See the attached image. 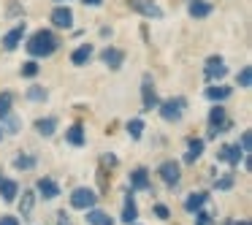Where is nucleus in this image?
Instances as JSON below:
<instances>
[{"label": "nucleus", "mask_w": 252, "mask_h": 225, "mask_svg": "<svg viewBox=\"0 0 252 225\" xmlns=\"http://www.w3.org/2000/svg\"><path fill=\"white\" fill-rule=\"evenodd\" d=\"M25 46H28V52L33 57H49V55H55V52L60 49V38H57L52 30H35Z\"/></svg>", "instance_id": "f257e3e1"}, {"label": "nucleus", "mask_w": 252, "mask_h": 225, "mask_svg": "<svg viewBox=\"0 0 252 225\" xmlns=\"http://www.w3.org/2000/svg\"><path fill=\"white\" fill-rule=\"evenodd\" d=\"M230 128H233V122H230L228 111L217 103L212 111H209V138H214L217 133H228Z\"/></svg>", "instance_id": "f03ea898"}, {"label": "nucleus", "mask_w": 252, "mask_h": 225, "mask_svg": "<svg viewBox=\"0 0 252 225\" xmlns=\"http://www.w3.org/2000/svg\"><path fill=\"white\" fill-rule=\"evenodd\" d=\"M185 109H187L185 98H168V100H163V103H158V111L165 122H179L182 114H185Z\"/></svg>", "instance_id": "7ed1b4c3"}, {"label": "nucleus", "mask_w": 252, "mask_h": 225, "mask_svg": "<svg viewBox=\"0 0 252 225\" xmlns=\"http://www.w3.org/2000/svg\"><path fill=\"white\" fill-rule=\"evenodd\" d=\"M95 203H98V193H95L93 187H76V190L71 193V206L73 209L87 212V209L95 206Z\"/></svg>", "instance_id": "20e7f679"}, {"label": "nucleus", "mask_w": 252, "mask_h": 225, "mask_svg": "<svg viewBox=\"0 0 252 225\" xmlns=\"http://www.w3.org/2000/svg\"><path fill=\"white\" fill-rule=\"evenodd\" d=\"M158 90H155V82H152V76L149 73H144V79H141V106H144V111H152V109H158Z\"/></svg>", "instance_id": "39448f33"}, {"label": "nucleus", "mask_w": 252, "mask_h": 225, "mask_svg": "<svg viewBox=\"0 0 252 225\" xmlns=\"http://www.w3.org/2000/svg\"><path fill=\"white\" fill-rule=\"evenodd\" d=\"M127 6L147 19H163V8H160L155 0H127Z\"/></svg>", "instance_id": "423d86ee"}, {"label": "nucleus", "mask_w": 252, "mask_h": 225, "mask_svg": "<svg viewBox=\"0 0 252 225\" xmlns=\"http://www.w3.org/2000/svg\"><path fill=\"white\" fill-rule=\"evenodd\" d=\"M158 174H160V179H163L168 187H176V185H179V179H182V168H179L176 160H163L160 168H158Z\"/></svg>", "instance_id": "0eeeda50"}, {"label": "nucleus", "mask_w": 252, "mask_h": 225, "mask_svg": "<svg viewBox=\"0 0 252 225\" xmlns=\"http://www.w3.org/2000/svg\"><path fill=\"white\" fill-rule=\"evenodd\" d=\"M203 73H206L209 82H220V79H225V73H228V65H225V60H222L220 55H217V57H209Z\"/></svg>", "instance_id": "6e6552de"}, {"label": "nucleus", "mask_w": 252, "mask_h": 225, "mask_svg": "<svg viewBox=\"0 0 252 225\" xmlns=\"http://www.w3.org/2000/svg\"><path fill=\"white\" fill-rule=\"evenodd\" d=\"M100 60H103V65H109L111 71H120L122 63H125V52L117 49V46H106V49L100 52Z\"/></svg>", "instance_id": "1a4fd4ad"}, {"label": "nucleus", "mask_w": 252, "mask_h": 225, "mask_svg": "<svg viewBox=\"0 0 252 225\" xmlns=\"http://www.w3.org/2000/svg\"><path fill=\"white\" fill-rule=\"evenodd\" d=\"M244 158V152H241L236 144H225V147H220V152H217V160L220 163H228V165H239V160Z\"/></svg>", "instance_id": "9d476101"}, {"label": "nucleus", "mask_w": 252, "mask_h": 225, "mask_svg": "<svg viewBox=\"0 0 252 225\" xmlns=\"http://www.w3.org/2000/svg\"><path fill=\"white\" fill-rule=\"evenodd\" d=\"M52 25H55V28H60V30L73 28V11L68 6H57L55 11H52Z\"/></svg>", "instance_id": "9b49d317"}, {"label": "nucleus", "mask_w": 252, "mask_h": 225, "mask_svg": "<svg viewBox=\"0 0 252 225\" xmlns=\"http://www.w3.org/2000/svg\"><path fill=\"white\" fill-rule=\"evenodd\" d=\"M22 38H25V22L17 25L14 30H8V33L3 35V49H6V52H14L19 44H22Z\"/></svg>", "instance_id": "f8f14e48"}, {"label": "nucleus", "mask_w": 252, "mask_h": 225, "mask_svg": "<svg viewBox=\"0 0 252 225\" xmlns=\"http://www.w3.org/2000/svg\"><path fill=\"white\" fill-rule=\"evenodd\" d=\"M136 217H138V206H136V198L130 195V193H127L125 195V203H122V223L125 225H133L136 223Z\"/></svg>", "instance_id": "ddd939ff"}, {"label": "nucleus", "mask_w": 252, "mask_h": 225, "mask_svg": "<svg viewBox=\"0 0 252 225\" xmlns=\"http://www.w3.org/2000/svg\"><path fill=\"white\" fill-rule=\"evenodd\" d=\"M93 55H95L93 44H82L79 49H73V52H71V63H73V65L82 68V65H87V63L93 60Z\"/></svg>", "instance_id": "4468645a"}, {"label": "nucleus", "mask_w": 252, "mask_h": 225, "mask_svg": "<svg viewBox=\"0 0 252 225\" xmlns=\"http://www.w3.org/2000/svg\"><path fill=\"white\" fill-rule=\"evenodd\" d=\"M35 190L41 193V195L46 198V201H52V198L60 195V185H57L55 179H49V176H44V179H38V185H35Z\"/></svg>", "instance_id": "2eb2a0df"}, {"label": "nucleus", "mask_w": 252, "mask_h": 225, "mask_svg": "<svg viewBox=\"0 0 252 225\" xmlns=\"http://www.w3.org/2000/svg\"><path fill=\"white\" fill-rule=\"evenodd\" d=\"M149 171L147 168H133L130 171V190H149Z\"/></svg>", "instance_id": "dca6fc26"}, {"label": "nucleus", "mask_w": 252, "mask_h": 225, "mask_svg": "<svg viewBox=\"0 0 252 225\" xmlns=\"http://www.w3.org/2000/svg\"><path fill=\"white\" fill-rule=\"evenodd\" d=\"M203 155V138H187V152H185V163H195Z\"/></svg>", "instance_id": "f3484780"}, {"label": "nucleus", "mask_w": 252, "mask_h": 225, "mask_svg": "<svg viewBox=\"0 0 252 225\" xmlns=\"http://www.w3.org/2000/svg\"><path fill=\"white\" fill-rule=\"evenodd\" d=\"M187 14H190L192 19H203V17H209V14H212V3H206V0H190Z\"/></svg>", "instance_id": "a211bd4d"}, {"label": "nucleus", "mask_w": 252, "mask_h": 225, "mask_svg": "<svg viewBox=\"0 0 252 225\" xmlns=\"http://www.w3.org/2000/svg\"><path fill=\"white\" fill-rule=\"evenodd\" d=\"M209 201V193L198 190V193H190V195L185 198V209L187 212H198V209H203V203Z\"/></svg>", "instance_id": "6ab92c4d"}, {"label": "nucleus", "mask_w": 252, "mask_h": 225, "mask_svg": "<svg viewBox=\"0 0 252 225\" xmlns=\"http://www.w3.org/2000/svg\"><path fill=\"white\" fill-rule=\"evenodd\" d=\"M19 195V185L14 179H0V198L6 203H11L14 198Z\"/></svg>", "instance_id": "aec40b11"}, {"label": "nucleus", "mask_w": 252, "mask_h": 225, "mask_svg": "<svg viewBox=\"0 0 252 225\" xmlns=\"http://www.w3.org/2000/svg\"><path fill=\"white\" fill-rule=\"evenodd\" d=\"M35 130H38L44 138L55 136V130H57V117H41V120H35Z\"/></svg>", "instance_id": "412c9836"}, {"label": "nucleus", "mask_w": 252, "mask_h": 225, "mask_svg": "<svg viewBox=\"0 0 252 225\" xmlns=\"http://www.w3.org/2000/svg\"><path fill=\"white\" fill-rule=\"evenodd\" d=\"M230 93H233V90L230 87H225V84H217V87H206V98L209 100H214V103H222V100H228L230 98Z\"/></svg>", "instance_id": "4be33fe9"}, {"label": "nucleus", "mask_w": 252, "mask_h": 225, "mask_svg": "<svg viewBox=\"0 0 252 225\" xmlns=\"http://www.w3.org/2000/svg\"><path fill=\"white\" fill-rule=\"evenodd\" d=\"M65 141L71 144V147H84V141H87V138H84V128L79 125V122L65 130Z\"/></svg>", "instance_id": "5701e85b"}, {"label": "nucleus", "mask_w": 252, "mask_h": 225, "mask_svg": "<svg viewBox=\"0 0 252 225\" xmlns=\"http://www.w3.org/2000/svg\"><path fill=\"white\" fill-rule=\"evenodd\" d=\"M87 223L90 225H111V217L106 212H100V209H87Z\"/></svg>", "instance_id": "b1692460"}, {"label": "nucleus", "mask_w": 252, "mask_h": 225, "mask_svg": "<svg viewBox=\"0 0 252 225\" xmlns=\"http://www.w3.org/2000/svg\"><path fill=\"white\" fill-rule=\"evenodd\" d=\"M33 206H35V193L33 190H25L22 193V201H19V214L28 217V214L33 212Z\"/></svg>", "instance_id": "393cba45"}, {"label": "nucleus", "mask_w": 252, "mask_h": 225, "mask_svg": "<svg viewBox=\"0 0 252 225\" xmlns=\"http://www.w3.org/2000/svg\"><path fill=\"white\" fill-rule=\"evenodd\" d=\"M236 84H239L241 90H250V84H252V68L250 65H244L239 73H236Z\"/></svg>", "instance_id": "a878e982"}, {"label": "nucleus", "mask_w": 252, "mask_h": 225, "mask_svg": "<svg viewBox=\"0 0 252 225\" xmlns=\"http://www.w3.org/2000/svg\"><path fill=\"white\" fill-rule=\"evenodd\" d=\"M11 103H14L11 93H0V120H6V117L11 114Z\"/></svg>", "instance_id": "bb28decb"}, {"label": "nucleus", "mask_w": 252, "mask_h": 225, "mask_svg": "<svg viewBox=\"0 0 252 225\" xmlns=\"http://www.w3.org/2000/svg\"><path fill=\"white\" fill-rule=\"evenodd\" d=\"M14 168H19V171L35 168V158L33 155H19V158H14Z\"/></svg>", "instance_id": "cd10ccee"}, {"label": "nucleus", "mask_w": 252, "mask_h": 225, "mask_svg": "<svg viewBox=\"0 0 252 225\" xmlns=\"http://www.w3.org/2000/svg\"><path fill=\"white\" fill-rule=\"evenodd\" d=\"M127 136H130L133 141H138V138L144 136V122L141 120H130V122H127Z\"/></svg>", "instance_id": "c85d7f7f"}, {"label": "nucleus", "mask_w": 252, "mask_h": 225, "mask_svg": "<svg viewBox=\"0 0 252 225\" xmlns=\"http://www.w3.org/2000/svg\"><path fill=\"white\" fill-rule=\"evenodd\" d=\"M49 98V93H46L44 87H38V84H33V87H28V100H35V103H41V100Z\"/></svg>", "instance_id": "c756f323"}, {"label": "nucleus", "mask_w": 252, "mask_h": 225, "mask_svg": "<svg viewBox=\"0 0 252 225\" xmlns=\"http://www.w3.org/2000/svg\"><path fill=\"white\" fill-rule=\"evenodd\" d=\"M38 71H41V65H38L35 60H28V63L22 65V76H25V79H33V76H38Z\"/></svg>", "instance_id": "7c9ffc66"}, {"label": "nucleus", "mask_w": 252, "mask_h": 225, "mask_svg": "<svg viewBox=\"0 0 252 225\" xmlns=\"http://www.w3.org/2000/svg\"><path fill=\"white\" fill-rule=\"evenodd\" d=\"M214 187H217V190H230V187H233V174H225V176H220V179H214Z\"/></svg>", "instance_id": "2f4dec72"}, {"label": "nucleus", "mask_w": 252, "mask_h": 225, "mask_svg": "<svg viewBox=\"0 0 252 225\" xmlns=\"http://www.w3.org/2000/svg\"><path fill=\"white\" fill-rule=\"evenodd\" d=\"M236 147H239V149H241V152H244V155L250 152V147H252V133H250V130H244V133H241V141L236 144Z\"/></svg>", "instance_id": "473e14b6"}, {"label": "nucleus", "mask_w": 252, "mask_h": 225, "mask_svg": "<svg viewBox=\"0 0 252 225\" xmlns=\"http://www.w3.org/2000/svg\"><path fill=\"white\" fill-rule=\"evenodd\" d=\"M6 14H8V17H22V14H25V8L19 6L17 0H8V8H6Z\"/></svg>", "instance_id": "72a5a7b5"}, {"label": "nucleus", "mask_w": 252, "mask_h": 225, "mask_svg": "<svg viewBox=\"0 0 252 225\" xmlns=\"http://www.w3.org/2000/svg\"><path fill=\"white\" fill-rule=\"evenodd\" d=\"M155 217H158V220H168L171 217L168 206H165V203H155Z\"/></svg>", "instance_id": "f704fd0d"}, {"label": "nucleus", "mask_w": 252, "mask_h": 225, "mask_svg": "<svg viewBox=\"0 0 252 225\" xmlns=\"http://www.w3.org/2000/svg\"><path fill=\"white\" fill-rule=\"evenodd\" d=\"M209 223H212V214L203 212V209H198L195 212V225H209Z\"/></svg>", "instance_id": "c9c22d12"}, {"label": "nucleus", "mask_w": 252, "mask_h": 225, "mask_svg": "<svg viewBox=\"0 0 252 225\" xmlns=\"http://www.w3.org/2000/svg\"><path fill=\"white\" fill-rule=\"evenodd\" d=\"M117 163H120V160H117L114 155H103V158H100V168H117Z\"/></svg>", "instance_id": "e433bc0d"}, {"label": "nucleus", "mask_w": 252, "mask_h": 225, "mask_svg": "<svg viewBox=\"0 0 252 225\" xmlns=\"http://www.w3.org/2000/svg\"><path fill=\"white\" fill-rule=\"evenodd\" d=\"M6 120H8V133H17L19 130V120H17V117H11V114H8Z\"/></svg>", "instance_id": "4c0bfd02"}, {"label": "nucleus", "mask_w": 252, "mask_h": 225, "mask_svg": "<svg viewBox=\"0 0 252 225\" xmlns=\"http://www.w3.org/2000/svg\"><path fill=\"white\" fill-rule=\"evenodd\" d=\"M0 225H19V217H8V214H3V217H0Z\"/></svg>", "instance_id": "58836bf2"}, {"label": "nucleus", "mask_w": 252, "mask_h": 225, "mask_svg": "<svg viewBox=\"0 0 252 225\" xmlns=\"http://www.w3.org/2000/svg\"><path fill=\"white\" fill-rule=\"evenodd\" d=\"M98 182H100V190H106V187H109V179H106V171L103 168L98 171Z\"/></svg>", "instance_id": "ea45409f"}, {"label": "nucleus", "mask_w": 252, "mask_h": 225, "mask_svg": "<svg viewBox=\"0 0 252 225\" xmlns=\"http://www.w3.org/2000/svg\"><path fill=\"white\" fill-rule=\"evenodd\" d=\"M57 225H73V223H71V217H68L65 212H60L57 214Z\"/></svg>", "instance_id": "a19ab883"}, {"label": "nucleus", "mask_w": 252, "mask_h": 225, "mask_svg": "<svg viewBox=\"0 0 252 225\" xmlns=\"http://www.w3.org/2000/svg\"><path fill=\"white\" fill-rule=\"evenodd\" d=\"M84 6H93V8H98V6H103V0H82Z\"/></svg>", "instance_id": "79ce46f5"}, {"label": "nucleus", "mask_w": 252, "mask_h": 225, "mask_svg": "<svg viewBox=\"0 0 252 225\" xmlns=\"http://www.w3.org/2000/svg\"><path fill=\"white\" fill-rule=\"evenodd\" d=\"M233 225H252L250 220H239V223H233Z\"/></svg>", "instance_id": "37998d69"}, {"label": "nucleus", "mask_w": 252, "mask_h": 225, "mask_svg": "<svg viewBox=\"0 0 252 225\" xmlns=\"http://www.w3.org/2000/svg\"><path fill=\"white\" fill-rule=\"evenodd\" d=\"M0 138H3V128H0Z\"/></svg>", "instance_id": "c03bdc74"}, {"label": "nucleus", "mask_w": 252, "mask_h": 225, "mask_svg": "<svg viewBox=\"0 0 252 225\" xmlns=\"http://www.w3.org/2000/svg\"><path fill=\"white\" fill-rule=\"evenodd\" d=\"M57 3H63V0H57Z\"/></svg>", "instance_id": "a18cd8bd"}]
</instances>
